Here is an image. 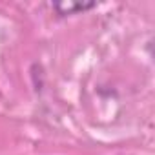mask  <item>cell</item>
Returning <instances> with one entry per match:
<instances>
[{"label":"cell","instance_id":"1","mask_svg":"<svg viewBox=\"0 0 155 155\" xmlns=\"http://www.w3.org/2000/svg\"><path fill=\"white\" fill-rule=\"evenodd\" d=\"M95 6H97L95 2H88V4H84V2H57V4H53L55 11L58 15H62V17L64 15L79 13V11H86V9H91Z\"/></svg>","mask_w":155,"mask_h":155}]
</instances>
